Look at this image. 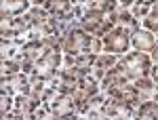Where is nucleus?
Here are the masks:
<instances>
[{"label":"nucleus","instance_id":"7","mask_svg":"<svg viewBox=\"0 0 158 120\" xmlns=\"http://www.w3.org/2000/svg\"><path fill=\"white\" fill-rule=\"evenodd\" d=\"M156 44H158V36L154 32L146 30V27H139V30L131 32V48H133V51L150 53Z\"/></svg>","mask_w":158,"mask_h":120},{"label":"nucleus","instance_id":"13","mask_svg":"<svg viewBox=\"0 0 158 120\" xmlns=\"http://www.w3.org/2000/svg\"><path fill=\"white\" fill-rule=\"evenodd\" d=\"M135 118H158V101L156 99H148V101H141L137 110H135Z\"/></svg>","mask_w":158,"mask_h":120},{"label":"nucleus","instance_id":"20","mask_svg":"<svg viewBox=\"0 0 158 120\" xmlns=\"http://www.w3.org/2000/svg\"><path fill=\"white\" fill-rule=\"evenodd\" d=\"M30 2H32L34 6H44V2H47V0H30Z\"/></svg>","mask_w":158,"mask_h":120},{"label":"nucleus","instance_id":"17","mask_svg":"<svg viewBox=\"0 0 158 120\" xmlns=\"http://www.w3.org/2000/svg\"><path fill=\"white\" fill-rule=\"evenodd\" d=\"M13 108H15V97L9 95L6 91H0V116L6 118L13 112Z\"/></svg>","mask_w":158,"mask_h":120},{"label":"nucleus","instance_id":"14","mask_svg":"<svg viewBox=\"0 0 158 120\" xmlns=\"http://www.w3.org/2000/svg\"><path fill=\"white\" fill-rule=\"evenodd\" d=\"M85 6L93 9V11H101V13H116L120 9L118 0H86Z\"/></svg>","mask_w":158,"mask_h":120},{"label":"nucleus","instance_id":"12","mask_svg":"<svg viewBox=\"0 0 158 120\" xmlns=\"http://www.w3.org/2000/svg\"><path fill=\"white\" fill-rule=\"evenodd\" d=\"M133 89L135 93L139 95V99L141 101H148V99H154V95H156L158 91V82H154L150 76H143V78H137V80H133Z\"/></svg>","mask_w":158,"mask_h":120},{"label":"nucleus","instance_id":"1","mask_svg":"<svg viewBox=\"0 0 158 120\" xmlns=\"http://www.w3.org/2000/svg\"><path fill=\"white\" fill-rule=\"evenodd\" d=\"M61 51L65 55H80V53H95V55H99L103 51V42H101L99 36H93L86 30H82L80 25H76L61 38Z\"/></svg>","mask_w":158,"mask_h":120},{"label":"nucleus","instance_id":"5","mask_svg":"<svg viewBox=\"0 0 158 120\" xmlns=\"http://www.w3.org/2000/svg\"><path fill=\"white\" fill-rule=\"evenodd\" d=\"M0 91H6V93L13 95V97L19 95V93L30 95V93H32V80H30V74L17 72V74L2 76V78H0Z\"/></svg>","mask_w":158,"mask_h":120},{"label":"nucleus","instance_id":"6","mask_svg":"<svg viewBox=\"0 0 158 120\" xmlns=\"http://www.w3.org/2000/svg\"><path fill=\"white\" fill-rule=\"evenodd\" d=\"M51 116L53 118H76L78 116V110H76V101L72 95H65V93H57V95L51 99L49 103Z\"/></svg>","mask_w":158,"mask_h":120},{"label":"nucleus","instance_id":"10","mask_svg":"<svg viewBox=\"0 0 158 120\" xmlns=\"http://www.w3.org/2000/svg\"><path fill=\"white\" fill-rule=\"evenodd\" d=\"M44 9H47L49 15H51V17H55V19L76 17L72 0H47V2H44Z\"/></svg>","mask_w":158,"mask_h":120},{"label":"nucleus","instance_id":"15","mask_svg":"<svg viewBox=\"0 0 158 120\" xmlns=\"http://www.w3.org/2000/svg\"><path fill=\"white\" fill-rule=\"evenodd\" d=\"M118 23L124 25V27H129L131 32H135V30L141 27V21H139L129 9H118Z\"/></svg>","mask_w":158,"mask_h":120},{"label":"nucleus","instance_id":"9","mask_svg":"<svg viewBox=\"0 0 158 120\" xmlns=\"http://www.w3.org/2000/svg\"><path fill=\"white\" fill-rule=\"evenodd\" d=\"M95 61H97L95 53H80V55H65L63 53V65L76 68L80 72H91L93 65H95Z\"/></svg>","mask_w":158,"mask_h":120},{"label":"nucleus","instance_id":"19","mask_svg":"<svg viewBox=\"0 0 158 120\" xmlns=\"http://www.w3.org/2000/svg\"><path fill=\"white\" fill-rule=\"evenodd\" d=\"M150 9H152V6H146V4H133V6H131L129 11H131V13L135 15V17H137V19L141 21V19L146 17L148 13H150Z\"/></svg>","mask_w":158,"mask_h":120},{"label":"nucleus","instance_id":"2","mask_svg":"<svg viewBox=\"0 0 158 120\" xmlns=\"http://www.w3.org/2000/svg\"><path fill=\"white\" fill-rule=\"evenodd\" d=\"M78 25L82 30H86L89 34L103 38L110 30H114L118 25V11L116 13H101V11H93V9H86L85 6V13L80 15Z\"/></svg>","mask_w":158,"mask_h":120},{"label":"nucleus","instance_id":"8","mask_svg":"<svg viewBox=\"0 0 158 120\" xmlns=\"http://www.w3.org/2000/svg\"><path fill=\"white\" fill-rule=\"evenodd\" d=\"M34 4L30 0H0V19H11L25 15Z\"/></svg>","mask_w":158,"mask_h":120},{"label":"nucleus","instance_id":"21","mask_svg":"<svg viewBox=\"0 0 158 120\" xmlns=\"http://www.w3.org/2000/svg\"><path fill=\"white\" fill-rule=\"evenodd\" d=\"M72 2H74V4H85L86 0H72Z\"/></svg>","mask_w":158,"mask_h":120},{"label":"nucleus","instance_id":"4","mask_svg":"<svg viewBox=\"0 0 158 120\" xmlns=\"http://www.w3.org/2000/svg\"><path fill=\"white\" fill-rule=\"evenodd\" d=\"M103 42V53H114V55H127L131 51V30L124 25H116L101 38Z\"/></svg>","mask_w":158,"mask_h":120},{"label":"nucleus","instance_id":"3","mask_svg":"<svg viewBox=\"0 0 158 120\" xmlns=\"http://www.w3.org/2000/svg\"><path fill=\"white\" fill-rule=\"evenodd\" d=\"M116 68L124 74V78H127L129 82H133V80H137V78L150 76V70H152V57H150V53L129 51L127 55H120Z\"/></svg>","mask_w":158,"mask_h":120},{"label":"nucleus","instance_id":"11","mask_svg":"<svg viewBox=\"0 0 158 120\" xmlns=\"http://www.w3.org/2000/svg\"><path fill=\"white\" fill-rule=\"evenodd\" d=\"M118 59H120V55H114V53H99L97 55V61H95V65H93V76L97 78L99 82H101V78L106 76V72H108L110 68H114L116 63H118Z\"/></svg>","mask_w":158,"mask_h":120},{"label":"nucleus","instance_id":"18","mask_svg":"<svg viewBox=\"0 0 158 120\" xmlns=\"http://www.w3.org/2000/svg\"><path fill=\"white\" fill-rule=\"evenodd\" d=\"M2 70V76H9V74H17V72H23V68H21V61L17 59H2V65H0Z\"/></svg>","mask_w":158,"mask_h":120},{"label":"nucleus","instance_id":"16","mask_svg":"<svg viewBox=\"0 0 158 120\" xmlns=\"http://www.w3.org/2000/svg\"><path fill=\"white\" fill-rule=\"evenodd\" d=\"M141 27H146V30H150V32H154L158 36V0L152 4V9H150V13H148L146 17L141 19Z\"/></svg>","mask_w":158,"mask_h":120}]
</instances>
